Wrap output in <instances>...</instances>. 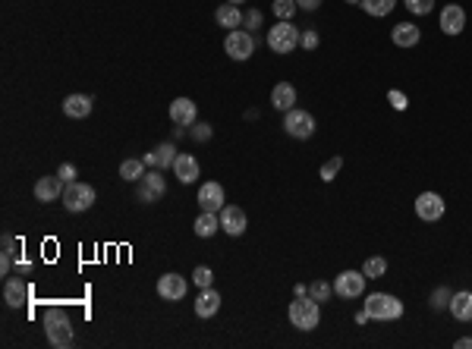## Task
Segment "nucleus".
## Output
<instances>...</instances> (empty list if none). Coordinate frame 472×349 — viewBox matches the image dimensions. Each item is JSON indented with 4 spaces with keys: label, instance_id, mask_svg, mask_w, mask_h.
I'll return each instance as SVG.
<instances>
[{
    "label": "nucleus",
    "instance_id": "f257e3e1",
    "mask_svg": "<svg viewBox=\"0 0 472 349\" xmlns=\"http://www.w3.org/2000/svg\"><path fill=\"white\" fill-rule=\"evenodd\" d=\"M45 333H48V343L54 349H67L72 346V321L63 309H48L45 311Z\"/></svg>",
    "mask_w": 472,
    "mask_h": 349
},
{
    "label": "nucleus",
    "instance_id": "f03ea898",
    "mask_svg": "<svg viewBox=\"0 0 472 349\" xmlns=\"http://www.w3.org/2000/svg\"><path fill=\"white\" fill-rule=\"evenodd\" d=\"M287 315L296 331H315L318 321H322V302H315L312 296H293Z\"/></svg>",
    "mask_w": 472,
    "mask_h": 349
},
{
    "label": "nucleus",
    "instance_id": "7ed1b4c3",
    "mask_svg": "<svg viewBox=\"0 0 472 349\" xmlns=\"http://www.w3.org/2000/svg\"><path fill=\"white\" fill-rule=\"evenodd\" d=\"M366 311L372 321H400L403 302L390 293H372V296H366Z\"/></svg>",
    "mask_w": 472,
    "mask_h": 349
},
{
    "label": "nucleus",
    "instance_id": "20e7f679",
    "mask_svg": "<svg viewBox=\"0 0 472 349\" xmlns=\"http://www.w3.org/2000/svg\"><path fill=\"white\" fill-rule=\"evenodd\" d=\"M300 41H302V32L290 23V19H280V23L271 26V32H268V48H271L274 54H293V50L300 48Z\"/></svg>",
    "mask_w": 472,
    "mask_h": 349
},
{
    "label": "nucleus",
    "instance_id": "39448f33",
    "mask_svg": "<svg viewBox=\"0 0 472 349\" xmlns=\"http://www.w3.org/2000/svg\"><path fill=\"white\" fill-rule=\"evenodd\" d=\"M94 201H98V195H94V186L89 183H79V179H72L63 189V208L70 211V214H82V211H89Z\"/></svg>",
    "mask_w": 472,
    "mask_h": 349
},
{
    "label": "nucleus",
    "instance_id": "423d86ee",
    "mask_svg": "<svg viewBox=\"0 0 472 349\" xmlns=\"http://www.w3.org/2000/svg\"><path fill=\"white\" fill-rule=\"evenodd\" d=\"M315 116H312L309 111H300V107H293V111H287L283 113V133L290 135V139H296V142H306L315 135Z\"/></svg>",
    "mask_w": 472,
    "mask_h": 349
},
{
    "label": "nucleus",
    "instance_id": "0eeeda50",
    "mask_svg": "<svg viewBox=\"0 0 472 349\" xmlns=\"http://www.w3.org/2000/svg\"><path fill=\"white\" fill-rule=\"evenodd\" d=\"M224 50H227L230 60H249V57L256 54V38H252V32L234 28V32H227V38H224Z\"/></svg>",
    "mask_w": 472,
    "mask_h": 349
},
{
    "label": "nucleus",
    "instance_id": "6e6552de",
    "mask_svg": "<svg viewBox=\"0 0 472 349\" xmlns=\"http://www.w3.org/2000/svg\"><path fill=\"white\" fill-rule=\"evenodd\" d=\"M167 192V179L161 177V170H148L145 177L139 179V189H136V199L145 201V205H155V201H161Z\"/></svg>",
    "mask_w": 472,
    "mask_h": 349
},
{
    "label": "nucleus",
    "instance_id": "1a4fd4ad",
    "mask_svg": "<svg viewBox=\"0 0 472 349\" xmlns=\"http://www.w3.org/2000/svg\"><path fill=\"white\" fill-rule=\"evenodd\" d=\"M366 280L368 277L362 271H340L334 277V293L344 296V299H359L366 293Z\"/></svg>",
    "mask_w": 472,
    "mask_h": 349
},
{
    "label": "nucleus",
    "instance_id": "9d476101",
    "mask_svg": "<svg viewBox=\"0 0 472 349\" xmlns=\"http://www.w3.org/2000/svg\"><path fill=\"white\" fill-rule=\"evenodd\" d=\"M444 211H447V205H444V199H441L438 192H422L416 199V214L422 217L425 223L441 221V217H444Z\"/></svg>",
    "mask_w": 472,
    "mask_h": 349
},
{
    "label": "nucleus",
    "instance_id": "9b49d317",
    "mask_svg": "<svg viewBox=\"0 0 472 349\" xmlns=\"http://www.w3.org/2000/svg\"><path fill=\"white\" fill-rule=\"evenodd\" d=\"M186 289H189L186 277H180V274H173V271L158 277V296H161L164 302H180L186 296Z\"/></svg>",
    "mask_w": 472,
    "mask_h": 349
},
{
    "label": "nucleus",
    "instance_id": "f8f14e48",
    "mask_svg": "<svg viewBox=\"0 0 472 349\" xmlns=\"http://www.w3.org/2000/svg\"><path fill=\"white\" fill-rule=\"evenodd\" d=\"M246 227H249V217H246L243 208H236V205L221 208V230L227 233V236H243Z\"/></svg>",
    "mask_w": 472,
    "mask_h": 349
},
{
    "label": "nucleus",
    "instance_id": "ddd939ff",
    "mask_svg": "<svg viewBox=\"0 0 472 349\" xmlns=\"http://www.w3.org/2000/svg\"><path fill=\"white\" fill-rule=\"evenodd\" d=\"M199 208L202 211H214V214H221L224 208V186L214 183V179H208V183L199 186Z\"/></svg>",
    "mask_w": 472,
    "mask_h": 349
},
{
    "label": "nucleus",
    "instance_id": "4468645a",
    "mask_svg": "<svg viewBox=\"0 0 472 349\" xmlns=\"http://www.w3.org/2000/svg\"><path fill=\"white\" fill-rule=\"evenodd\" d=\"M463 28H466V10L456 4H447L444 10H441V32L444 35H460Z\"/></svg>",
    "mask_w": 472,
    "mask_h": 349
},
{
    "label": "nucleus",
    "instance_id": "2eb2a0df",
    "mask_svg": "<svg viewBox=\"0 0 472 349\" xmlns=\"http://www.w3.org/2000/svg\"><path fill=\"white\" fill-rule=\"evenodd\" d=\"M28 296H32V289H28V283H26V280H19V277H6V283H4V302L10 305V309H19V305H26V302H28Z\"/></svg>",
    "mask_w": 472,
    "mask_h": 349
},
{
    "label": "nucleus",
    "instance_id": "dca6fc26",
    "mask_svg": "<svg viewBox=\"0 0 472 349\" xmlns=\"http://www.w3.org/2000/svg\"><path fill=\"white\" fill-rule=\"evenodd\" d=\"M195 116H199V107H195L192 98H177V101H170V120L177 123V126H192Z\"/></svg>",
    "mask_w": 472,
    "mask_h": 349
},
{
    "label": "nucleus",
    "instance_id": "f3484780",
    "mask_svg": "<svg viewBox=\"0 0 472 349\" xmlns=\"http://www.w3.org/2000/svg\"><path fill=\"white\" fill-rule=\"evenodd\" d=\"M63 189H67V186H63V179L57 177V173H54V177H41L38 183H35V199L48 205V201L63 199Z\"/></svg>",
    "mask_w": 472,
    "mask_h": 349
},
{
    "label": "nucleus",
    "instance_id": "a211bd4d",
    "mask_svg": "<svg viewBox=\"0 0 472 349\" xmlns=\"http://www.w3.org/2000/svg\"><path fill=\"white\" fill-rule=\"evenodd\" d=\"M94 107V98L92 94H67L63 98V113L72 116V120H85Z\"/></svg>",
    "mask_w": 472,
    "mask_h": 349
},
{
    "label": "nucleus",
    "instance_id": "6ab92c4d",
    "mask_svg": "<svg viewBox=\"0 0 472 349\" xmlns=\"http://www.w3.org/2000/svg\"><path fill=\"white\" fill-rule=\"evenodd\" d=\"M217 311H221V293H217L214 287L202 289V293L195 296V315H199V318H214Z\"/></svg>",
    "mask_w": 472,
    "mask_h": 349
},
{
    "label": "nucleus",
    "instance_id": "aec40b11",
    "mask_svg": "<svg viewBox=\"0 0 472 349\" xmlns=\"http://www.w3.org/2000/svg\"><path fill=\"white\" fill-rule=\"evenodd\" d=\"M390 41H394L397 48H416L419 41H422V32H419V26L412 23H397L390 28Z\"/></svg>",
    "mask_w": 472,
    "mask_h": 349
},
{
    "label": "nucleus",
    "instance_id": "412c9836",
    "mask_svg": "<svg viewBox=\"0 0 472 349\" xmlns=\"http://www.w3.org/2000/svg\"><path fill=\"white\" fill-rule=\"evenodd\" d=\"M173 177L183 186L195 183V179H199V161H195V155H177V161H173Z\"/></svg>",
    "mask_w": 472,
    "mask_h": 349
},
{
    "label": "nucleus",
    "instance_id": "4be33fe9",
    "mask_svg": "<svg viewBox=\"0 0 472 349\" xmlns=\"http://www.w3.org/2000/svg\"><path fill=\"white\" fill-rule=\"evenodd\" d=\"M271 107H274V111H280V113L293 111V107H296V85H290V82H278V85H274Z\"/></svg>",
    "mask_w": 472,
    "mask_h": 349
},
{
    "label": "nucleus",
    "instance_id": "5701e85b",
    "mask_svg": "<svg viewBox=\"0 0 472 349\" xmlns=\"http://www.w3.org/2000/svg\"><path fill=\"white\" fill-rule=\"evenodd\" d=\"M142 161H145V167H158V170H164V167H170L173 161H177V148H173L170 142H161L155 151H148Z\"/></svg>",
    "mask_w": 472,
    "mask_h": 349
},
{
    "label": "nucleus",
    "instance_id": "b1692460",
    "mask_svg": "<svg viewBox=\"0 0 472 349\" xmlns=\"http://www.w3.org/2000/svg\"><path fill=\"white\" fill-rule=\"evenodd\" d=\"M192 230H195V236H199V239H212L214 233L221 230V214H214V211H202V214L195 217Z\"/></svg>",
    "mask_w": 472,
    "mask_h": 349
},
{
    "label": "nucleus",
    "instance_id": "393cba45",
    "mask_svg": "<svg viewBox=\"0 0 472 349\" xmlns=\"http://www.w3.org/2000/svg\"><path fill=\"white\" fill-rule=\"evenodd\" d=\"M450 315L456 318V321H472V293H466V289H463V293H454L450 296Z\"/></svg>",
    "mask_w": 472,
    "mask_h": 349
},
{
    "label": "nucleus",
    "instance_id": "a878e982",
    "mask_svg": "<svg viewBox=\"0 0 472 349\" xmlns=\"http://www.w3.org/2000/svg\"><path fill=\"white\" fill-rule=\"evenodd\" d=\"M214 23L221 26V28H227V32H234V28L243 26V13H239L236 4H224V6H217Z\"/></svg>",
    "mask_w": 472,
    "mask_h": 349
},
{
    "label": "nucleus",
    "instance_id": "bb28decb",
    "mask_svg": "<svg viewBox=\"0 0 472 349\" xmlns=\"http://www.w3.org/2000/svg\"><path fill=\"white\" fill-rule=\"evenodd\" d=\"M145 173H148V170H145V161H142V157H126V161L120 164V177L126 179V183H139Z\"/></svg>",
    "mask_w": 472,
    "mask_h": 349
},
{
    "label": "nucleus",
    "instance_id": "cd10ccee",
    "mask_svg": "<svg viewBox=\"0 0 472 349\" xmlns=\"http://www.w3.org/2000/svg\"><path fill=\"white\" fill-rule=\"evenodd\" d=\"M362 10L368 13V16H375V19H381V16H388L390 10L397 6V0H362Z\"/></svg>",
    "mask_w": 472,
    "mask_h": 349
},
{
    "label": "nucleus",
    "instance_id": "c85d7f7f",
    "mask_svg": "<svg viewBox=\"0 0 472 349\" xmlns=\"http://www.w3.org/2000/svg\"><path fill=\"white\" fill-rule=\"evenodd\" d=\"M13 255H16V239L10 233H4V255H0V274H10Z\"/></svg>",
    "mask_w": 472,
    "mask_h": 349
},
{
    "label": "nucleus",
    "instance_id": "c756f323",
    "mask_svg": "<svg viewBox=\"0 0 472 349\" xmlns=\"http://www.w3.org/2000/svg\"><path fill=\"white\" fill-rule=\"evenodd\" d=\"M362 274H366V277H372V280L384 277V274H388V261H384L381 255H375V258H366V265H362Z\"/></svg>",
    "mask_w": 472,
    "mask_h": 349
},
{
    "label": "nucleus",
    "instance_id": "7c9ffc66",
    "mask_svg": "<svg viewBox=\"0 0 472 349\" xmlns=\"http://www.w3.org/2000/svg\"><path fill=\"white\" fill-rule=\"evenodd\" d=\"M340 170H344V157L337 155V157H331V161H324V164H322V170H318V177H322V183H331V179L337 177Z\"/></svg>",
    "mask_w": 472,
    "mask_h": 349
},
{
    "label": "nucleus",
    "instance_id": "2f4dec72",
    "mask_svg": "<svg viewBox=\"0 0 472 349\" xmlns=\"http://www.w3.org/2000/svg\"><path fill=\"white\" fill-rule=\"evenodd\" d=\"M192 283H195L199 289H208V287L214 283V271H212L208 265H199V267L192 271Z\"/></svg>",
    "mask_w": 472,
    "mask_h": 349
},
{
    "label": "nucleus",
    "instance_id": "473e14b6",
    "mask_svg": "<svg viewBox=\"0 0 472 349\" xmlns=\"http://www.w3.org/2000/svg\"><path fill=\"white\" fill-rule=\"evenodd\" d=\"M334 293V283H324V280H315V283H309V296L315 302H328V296Z\"/></svg>",
    "mask_w": 472,
    "mask_h": 349
},
{
    "label": "nucleus",
    "instance_id": "72a5a7b5",
    "mask_svg": "<svg viewBox=\"0 0 472 349\" xmlns=\"http://www.w3.org/2000/svg\"><path fill=\"white\" fill-rule=\"evenodd\" d=\"M450 296H454V293H450L447 287H438V289L432 293V309H434V311H447V309H450Z\"/></svg>",
    "mask_w": 472,
    "mask_h": 349
},
{
    "label": "nucleus",
    "instance_id": "f704fd0d",
    "mask_svg": "<svg viewBox=\"0 0 472 349\" xmlns=\"http://www.w3.org/2000/svg\"><path fill=\"white\" fill-rule=\"evenodd\" d=\"M271 10H274V16H278V19H290L300 6H296V0H274Z\"/></svg>",
    "mask_w": 472,
    "mask_h": 349
},
{
    "label": "nucleus",
    "instance_id": "c9c22d12",
    "mask_svg": "<svg viewBox=\"0 0 472 349\" xmlns=\"http://www.w3.org/2000/svg\"><path fill=\"white\" fill-rule=\"evenodd\" d=\"M406 10L412 13V16H425V13L434 10V0H403Z\"/></svg>",
    "mask_w": 472,
    "mask_h": 349
},
{
    "label": "nucleus",
    "instance_id": "e433bc0d",
    "mask_svg": "<svg viewBox=\"0 0 472 349\" xmlns=\"http://www.w3.org/2000/svg\"><path fill=\"white\" fill-rule=\"evenodd\" d=\"M243 23H246V32H256V28H261V23H265V16H261V10H246V16H243Z\"/></svg>",
    "mask_w": 472,
    "mask_h": 349
},
{
    "label": "nucleus",
    "instance_id": "4c0bfd02",
    "mask_svg": "<svg viewBox=\"0 0 472 349\" xmlns=\"http://www.w3.org/2000/svg\"><path fill=\"white\" fill-rule=\"evenodd\" d=\"M302 50H315L318 48V32L315 28H309V32H302V41H300Z\"/></svg>",
    "mask_w": 472,
    "mask_h": 349
},
{
    "label": "nucleus",
    "instance_id": "58836bf2",
    "mask_svg": "<svg viewBox=\"0 0 472 349\" xmlns=\"http://www.w3.org/2000/svg\"><path fill=\"white\" fill-rule=\"evenodd\" d=\"M192 139L195 142H208V139H212V126H208V123H195Z\"/></svg>",
    "mask_w": 472,
    "mask_h": 349
},
{
    "label": "nucleus",
    "instance_id": "ea45409f",
    "mask_svg": "<svg viewBox=\"0 0 472 349\" xmlns=\"http://www.w3.org/2000/svg\"><path fill=\"white\" fill-rule=\"evenodd\" d=\"M388 101H390V107H394V111H406V104H410L403 92H388Z\"/></svg>",
    "mask_w": 472,
    "mask_h": 349
},
{
    "label": "nucleus",
    "instance_id": "a19ab883",
    "mask_svg": "<svg viewBox=\"0 0 472 349\" xmlns=\"http://www.w3.org/2000/svg\"><path fill=\"white\" fill-rule=\"evenodd\" d=\"M57 177H60L63 183H72V179H76V167H72V164H60V167H57Z\"/></svg>",
    "mask_w": 472,
    "mask_h": 349
},
{
    "label": "nucleus",
    "instance_id": "79ce46f5",
    "mask_svg": "<svg viewBox=\"0 0 472 349\" xmlns=\"http://www.w3.org/2000/svg\"><path fill=\"white\" fill-rule=\"evenodd\" d=\"M296 6H300V10H306V13H315L318 6H322V0H296Z\"/></svg>",
    "mask_w": 472,
    "mask_h": 349
},
{
    "label": "nucleus",
    "instance_id": "37998d69",
    "mask_svg": "<svg viewBox=\"0 0 472 349\" xmlns=\"http://www.w3.org/2000/svg\"><path fill=\"white\" fill-rule=\"evenodd\" d=\"M454 346H456V349H472V337H460Z\"/></svg>",
    "mask_w": 472,
    "mask_h": 349
},
{
    "label": "nucleus",
    "instance_id": "c03bdc74",
    "mask_svg": "<svg viewBox=\"0 0 472 349\" xmlns=\"http://www.w3.org/2000/svg\"><path fill=\"white\" fill-rule=\"evenodd\" d=\"M293 296H309V287H306V283H296V287H293Z\"/></svg>",
    "mask_w": 472,
    "mask_h": 349
},
{
    "label": "nucleus",
    "instance_id": "a18cd8bd",
    "mask_svg": "<svg viewBox=\"0 0 472 349\" xmlns=\"http://www.w3.org/2000/svg\"><path fill=\"white\" fill-rule=\"evenodd\" d=\"M356 321H359V324H366V321H368V311H366V309H362V311H356Z\"/></svg>",
    "mask_w": 472,
    "mask_h": 349
},
{
    "label": "nucleus",
    "instance_id": "49530a36",
    "mask_svg": "<svg viewBox=\"0 0 472 349\" xmlns=\"http://www.w3.org/2000/svg\"><path fill=\"white\" fill-rule=\"evenodd\" d=\"M227 4H236L239 6V4H246V0H227Z\"/></svg>",
    "mask_w": 472,
    "mask_h": 349
},
{
    "label": "nucleus",
    "instance_id": "de8ad7c7",
    "mask_svg": "<svg viewBox=\"0 0 472 349\" xmlns=\"http://www.w3.org/2000/svg\"><path fill=\"white\" fill-rule=\"evenodd\" d=\"M346 4H356V6H359V4H362V0H346Z\"/></svg>",
    "mask_w": 472,
    "mask_h": 349
}]
</instances>
